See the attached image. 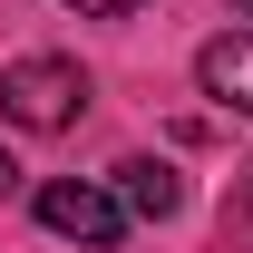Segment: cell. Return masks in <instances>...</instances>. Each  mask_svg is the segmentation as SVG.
Segmentation results:
<instances>
[{
    "mask_svg": "<svg viewBox=\"0 0 253 253\" xmlns=\"http://www.w3.org/2000/svg\"><path fill=\"white\" fill-rule=\"evenodd\" d=\"M78 107H88L78 59H10V68H0V117H10V126L49 136V126H68Z\"/></svg>",
    "mask_w": 253,
    "mask_h": 253,
    "instance_id": "obj_1",
    "label": "cell"
},
{
    "mask_svg": "<svg viewBox=\"0 0 253 253\" xmlns=\"http://www.w3.org/2000/svg\"><path fill=\"white\" fill-rule=\"evenodd\" d=\"M39 224L68 234V244H117V234H126V205H117V185L59 175V185H39Z\"/></svg>",
    "mask_w": 253,
    "mask_h": 253,
    "instance_id": "obj_2",
    "label": "cell"
},
{
    "mask_svg": "<svg viewBox=\"0 0 253 253\" xmlns=\"http://www.w3.org/2000/svg\"><path fill=\"white\" fill-rule=\"evenodd\" d=\"M195 78H205V97H224V107H244L253 117V30H224L195 49Z\"/></svg>",
    "mask_w": 253,
    "mask_h": 253,
    "instance_id": "obj_3",
    "label": "cell"
},
{
    "mask_svg": "<svg viewBox=\"0 0 253 253\" xmlns=\"http://www.w3.org/2000/svg\"><path fill=\"white\" fill-rule=\"evenodd\" d=\"M117 205H126V214H146V224H166L175 205H185V185H175V166H166V156H126V166H117Z\"/></svg>",
    "mask_w": 253,
    "mask_h": 253,
    "instance_id": "obj_4",
    "label": "cell"
},
{
    "mask_svg": "<svg viewBox=\"0 0 253 253\" xmlns=\"http://www.w3.org/2000/svg\"><path fill=\"white\" fill-rule=\"evenodd\" d=\"M78 10H97V20H126V10H146V0H78Z\"/></svg>",
    "mask_w": 253,
    "mask_h": 253,
    "instance_id": "obj_5",
    "label": "cell"
},
{
    "mask_svg": "<svg viewBox=\"0 0 253 253\" xmlns=\"http://www.w3.org/2000/svg\"><path fill=\"white\" fill-rule=\"evenodd\" d=\"M10 185H20V166H10V156H0V195H10Z\"/></svg>",
    "mask_w": 253,
    "mask_h": 253,
    "instance_id": "obj_6",
    "label": "cell"
},
{
    "mask_svg": "<svg viewBox=\"0 0 253 253\" xmlns=\"http://www.w3.org/2000/svg\"><path fill=\"white\" fill-rule=\"evenodd\" d=\"M234 10H244V20H253V0H234Z\"/></svg>",
    "mask_w": 253,
    "mask_h": 253,
    "instance_id": "obj_7",
    "label": "cell"
}]
</instances>
